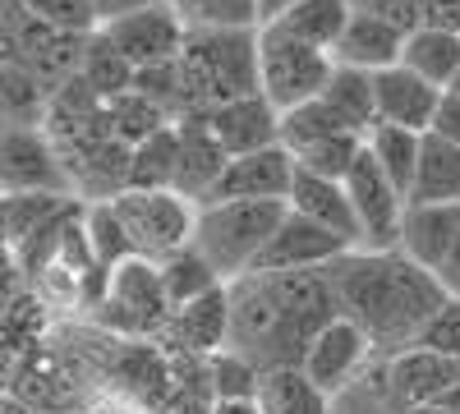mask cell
<instances>
[{"mask_svg": "<svg viewBox=\"0 0 460 414\" xmlns=\"http://www.w3.org/2000/svg\"><path fill=\"white\" fill-rule=\"evenodd\" d=\"M102 322L120 336H152V331H166L171 322V304H166V290L157 277V262L147 258H129L120 268H111L106 281V299L97 304Z\"/></svg>", "mask_w": 460, "mask_h": 414, "instance_id": "7", "label": "cell"}, {"mask_svg": "<svg viewBox=\"0 0 460 414\" xmlns=\"http://www.w3.org/2000/svg\"><path fill=\"white\" fill-rule=\"evenodd\" d=\"M332 295L341 318H350L373 350L401 355L419 341L424 322L442 309L447 290L438 286L433 272H424L419 262H410L401 249L392 253H364L350 249L327 268Z\"/></svg>", "mask_w": 460, "mask_h": 414, "instance_id": "2", "label": "cell"}, {"mask_svg": "<svg viewBox=\"0 0 460 414\" xmlns=\"http://www.w3.org/2000/svg\"><path fill=\"white\" fill-rule=\"evenodd\" d=\"M350 14H355V0H299L281 23H267V28H281V32L295 37V42L332 56V47L341 42Z\"/></svg>", "mask_w": 460, "mask_h": 414, "instance_id": "26", "label": "cell"}, {"mask_svg": "<svg viewBox=\"0 0 460 414\" xmlns=\"http://www.w3.org/2000/svg\"><path fill=\"white\" fill-rule=\"evenodd\" d=\"M175 134H180L175 194H180V198H189L194 207H203V203H208V194L217 189V180L226 175L230 157H226V147L217 143V134L208 129V116L175 120Z\"/></svg>", "mask_w": 460, "mask_h": 414, "instance_id": "16", "label": "cell"}, {"mask_svg": "<svg viewBox=\"0 0 460 414\" xmlns=\"http://www.w3.org/2000/svg\"><path fill=\"white\" fill-rule=\"evenodd\" d=\"M355 10L373 14L377 23H387L392 32L410 37L419 28H429V10H433V0H355Z\"/></svg>", "mask_w": 460, "mask_h": 414, "instance_id": "39", "label": "cell"}, {"mask_svg": "<svg viewBox=\"0 0 460 414\" xmlns=\"http://www.w3.org/2000/svg\"><path fill=\"white\" fill-rule=\"evenodd\" d=\"M84 235L93 244L97 268H106V272L134 258V244H129L125 225H120V216H115L111 203H84Z\"/></svg>", "mask_w": 460, "mask_h": 414, "instance_id": "33", "label": "cell"}, {"mask_svg": "<svg viewBox=\"0 0 460 414\" xmlns=\"http://www.w3.org/2000/svg\"><path fill=\"white\" fill-rule=\"evenodd\" d=\"M414 346L438 350V355H447V359L460 364V299H456V295L442 299V309L424 322V331H419V341H414Z\"/></svg>", "mask_w": 460, "mask_h": 414, "instance_id": "40", "label": "cell"}, {"mask_svg": "<svg viewBox=\"0 0 460 414\" xmlns=\"http://www.w3.org/2000/svg\"><path fill=\"white\" fill-rule=\"evenodd\" d=\"M19 5L56 32H69V37H93L97 32V10L93 0H19Z\"/></svg>", "mask_w": 460, "mask_h": 414, "instance_id": "38", "label": "cell"}, {"mask_svg": "<svg viewBox=\"0 0 460 414\" xmlns=\"http://www.w3.org/2000/svg\"><path fill=\"white\" fill-rule=\"evenodd\" d=\"M368 355H373L368 336L350 318H336V322H327L314 336V346H309V355H304L299 368L309 373L314 387H323L327 396H341L345 387L359 378V368L368 364Z\"/></svg>", "mask_w": 460, "mask_h": 414, "instance_id": "13", "label": "cell"}, {"mask_svg": "<svg viewBox=\"0 0 460 414\" xmlns=\"http://www.w3.org/2000/svg\"><path fill=\"white\" fill-rule=\"evenodd\" d=\"M345 198L355 207L359 221V249L364 253H392L401 244V221H405V194L377 171V162L368 157V147L359 153V162L350 166V175L341 180Z\"/></svg>", "mask_w": 460, "mask_h": 414, "instance_id": "8", "label": "cell"}, {"mask_svg": "<svg viewBox=\"0 0 460 414\" xmlns=\"http://www.w3.org/2000/svg\"><path fill=\"white\" fill-rule=\"evenodd\" d=\"M460 235V203H410L401 221V253L424 272H438Z\"/></svg>", "mask_w": 460, "mask_h": 414, "instance_id": "19", "label": "cell"}, {"mask_svg": "<svg viewBox=\"0 0 460 414\" xmlns=\"http://www.w3.org/2000/svg\"><path fill=\"white\" fill-rule=\"evenodd\" d=\"M323 101H327V106H332L355 134H368V129L377 125L373 74H364V69H345V65H336V69H332V79H327V88H323Z\"/></svg>", "mask_w": 460, "mask_h": 414, "instance_id": "29", "label": "cell"}, {"mask_svg": "<svg viewBox=\"0 0 460 414\" xmlns=\"http://www.w3.org/2000/svg\"><path fill=\"white\" fill-rule=\"evenodd\" d=\"M433 277H438V286H442L447 295H456V299H460V235H456L451 253L442 258V268H438Z\"/></svg>", "mask_w": 460, "mask_h": 414, "instance_id": "43", "label": "cell"}, {"mask_svg": "<svg viewBox=\"0 0 460 414\" xmlns=\"http://www.w3.org/2000/svg\"><path fill=\"white\" fill-rule=\"evenodd\" d=\"M258 378H262V368L249 364V359L235 355V350H217V355L208 359L212 401H253V396H258Z\"/></svg>", "mask_w": 460, "mask_h": 414, "instance_id": "37", "label": "cell"}, {"mask_svg": "<svg viewBox=\"0 0 460 414\" xmlns=\"http://www.w3.org/2000/svg\"><path fill=\"white\" fill-rule=\"evenodd\" d=\"M373 101H377V120L382 125L429 134L433 129V116H438V101H442V88L424 84L405 65H392V69H377L373 74Z\"/></svg>", "mask_w": 460, "mask_h": 414, "instance_id": "17", "label": "cell"}, {"mask_svg": "<svg viewBox=\"0 0 460 414\" xmlns=\"http://www.w3.org/2000/svg\"><path fill=\"white\" fill-rule=\"evenodd\" d=\"M429 134H438V138H447V143L460 147V92H456V88L442 92L438 116H433V129H429Z\"/></svg>", "mask_w": 460, "mask_h": 414, "instance_id": "41", "label": "cell"}, {"mask_svg": "<svg viewBox=\"0 0 460 414\" xmlns=\"http://www.w3.org/2000/svg\"><path fill=\"white\" fill-rule=\"evenodd\" d=\"M345 253H350V244H345L341 235H332L327 225H318V221L286 207L277 235L267 240V249L258 253L253 272H323Z\"/></svg>", "mask_w": 460, "mask_h": 414, "instance_id": "12", "label": "cell"}, {"mask_svg": "<svg viewBox=\"0 0 460 414\" xmlns=\"http://www.w3.org/2000/svg\"><path fill=\"white\" fill-rule=\"evenodd\" d=\"M102 37H106V42L120 51L134 69H152V65L180 60L189 28L180 23V14L162 0V5H147V10H138V14H125V19L102 23Z\"/></svg>", "mask_w": 460, "mask_h": 414, "instance_id": "10", "label": "cell"}, {"mask_svg": "<svg viewBox=\"0 0 460 414\" xmlns=\"http://www.w3.org/2000/svg\"><path fill=\"white\" fill-rule=\"evenodd\" d=\"M410 203H460V147L456 143L424 134L414 184H410Z\"/></svg>", "mask_w": 460, "mask_h": 414, "instance_id": "23", "label": "cell"}, {"mask_svg": "<svg viewBox=\"0 0 460 414\" xmlns=\"http://www.w3.org/2000/svg\"><path fill=\"white\" fill-rule=\"evenodd\" d=\"M286 207L299 212V216H309V221H318V225H327L332 235H341L350 249H359V221H355L350 198H345V184L318 180V175H304V171H299Z\"/></svg>", "mask_w": 460, "mask_h": 414, "instance_id": "21", "label": "cell"}, {"mask_svg": "<svg viewBox=\"0 0 460 414\" xmlns=\"http://www.w3.org/2000/svg\"><path fill=\"white\" fill-rule=\"evenodd\" d=\"M456 387H460V364L438 355V350L410 346V350L387 359V396L401 414L419 410V405H438Z\"/></svg>", "mask_w": 460, "mask_h": 414, "instance_id": "14", "label": "cell"}, {"mask_svg": "<svg viewBox=\"0 0 460 414\" xmlns=\"http://www.w3.org/2000/svg\"><path fill=\"white\" fill-rule=\"evenodd\" d=\"M332 134H355V129L345 125L323 97H318V101H304V106H295V110H286V116H281V143L290 147V157L299 153V147L323 143V138H332Z\"/></svg>", "mask_w": 460, "mask_h": 414, "instance_id": "35", "label": "cell"}, {"mask_svg": "<svg viewBox=\"0 0 460 414\" xmlns=\"http://www.w3.org/2000/svg\"><path fill=\"white\" fill-rule=\"evenodd\" d=\"M106 125H111V138H120V143L138 147V143H147L152 134H162V129L171 125V116H166L157 101H147L143 92L129 88L125 97L106 101Z\"/></svg>", "mask_w": 460, "mask_h": 414, "instance_id": "31", "label": "cell"}, {"mask_svg": "<svg viewBox=\"0 0 460 414\" xmlns=\"http://www.w3.org/2000/svg\"><path fill=\"white\" fill-rule=\"evenodd\" d=\"M180 84H184V110L208 116L221 101L262 92L258 79V28H199L184 37L180 51Z\"/></svg>", "mask_w": 460, "mask_h": 414, "instance_id": "3", "label": "cell"}, {"mask_svg": "<svg viewBox=\"0 0 460 414\" xmlns=\"http://www.w3.org/2000/svg\"><path fill=\"white\" fill-rule=\"evenodd\" d=\"M295 5H299V0H258V28H267V23H281Z\"/></svg>", "mask_w": 460, "mask_h": 414, "instance_id": "44", "label": "cell"}, {"mask_svg": "<svg viewBox=\"0 0 460 414\" xmlns=\"http://www.w3.org/2000/svg\"><path fill=\"white\" fill-rule=\"evenodd\" d=\"M401 47H405V37H401V32H392L387 23H377L373 14L355 10L350 23H345V32H341V42L332 47V65L377 74V69L401 65Z\"/></svg>", "mask_w": 460, "mask_h": 414, "instance_id": "20", "label": "cell"}, {"mask_svg": "<svg viewBox=\"0 0 460 414\" xmlns=\"http://www.w3.org/2000/svg\"><path fill=\"white\" fill-rule=\"evenodd\" d=\"M295 175L299 166L286 143L262 147V153H249V157H230L208 203H286L295 189Z\"/></svg>", "mask_w": 460, "mask_h": 414, "instance_id": "11", "label": "cell"}, {"mask_svg": "<svg viewBox=\"0 0 460 414\" xmlns=\"http://www.w3.org/2000/svg\"><path fill=\"white\" fill-rule=\"evenodd\" d=\"M32 194L74 198L69 171L42 129H10L0 134V198H32Z\"/></svg>", "mask_w": 460, "mask_h": 414, "instance_id": "9", "label": "cell"}, {"mask_svg": "<svg viewBox=\"0 0 460 414\" xmlns=\"http://www.w3.org/2000/svg\"><path fill=\"white\" fill-rule=\"evenodd\" d=\"M253 401L262 414H332V396L314 387L304 368H262Z\"/></svg>", "mask_w": 460, "mask_h": 414, "instance_id": "25", "label": "cell"}, {"mask_svg": "<svg viewBox=\"0 0 460 414\" xmlns=\"http://www.w3.org/2000/svg\"><path fill=\"white\" fill-rule=\"evenodd\" d=\"M332 56L295 42L281 28H258V79H262V97L272 101L281 116L304 101H318L327 79H332Z\"/></svg>", "mask_w": 460, "mask_h": 414, "instance_id": "6", "label": "cell"}, {"mask_svg": "<svg viewBox=\"0 0 460 414\" xmlns=\"http://www.w3.org/2000/svg\"><path fill=\"white\" fill-rule=\"evenodd\" d=\"M157 277H162V290H166L171 313L184 309V304H194V299H203L208 290L226 286V281L217 277V268H212V262H208L194 244L180 249V253H171V258H162V262H157Z\"/></svg>", "mask_w": 460, "mask_h": 414, "instance_id": "28", "label": "cell"}, {"mask_svg": "<svg viewBox=\"0 0 460 414\" xmlns=\"http://www.w3.org/2000/svg\"><path fill=\"white\" fill-rule=\"evenodd\" d=\"M175 162H180V134L175 125H166L162 134L134 147L129 189H175Z\"/></svg>", "mask_w": 460, "mask_h": 414, "instance_id": "32", "label": "cell"}, {"mask_svg": "<svg viewBox=\"0 0 460 414\" xmlns=\"http://www.w3.org/2000/svg\"><path fill=\"white\" fill-rule=\"evenodd\" d=\"M286 203H203L194 221V249L230 286L253 272L258 253L277 235Z\"/></svg>", "mask_w": 460, "mask_h": 414, "instance_id": "4", "label": "cell"}, {"mask_svg": "<svg viewBox=\"0 0 460 414\" xmlns=\"http://www.w3.org/2000/svg\"><path fill=\"white\" fill-rule=\"evenodd\" d=\"M419 143H424V134H414V129H396V125H373L364 134V147H368V157L377 162V171L387 175L396 189L405 194L410 203V184H414V166H419Z\"/></svg>", "mask_w": 460, "mask_h": 414, "instance_id": "27", "label": "cell"}, {"mask_svg": "<svg viewBox=\"0 0 460 414\" xmlns=\"http://www.w3.org/2000/svg\"><path fill=\"white\" fill-rule=\"evenodd\" d=\"M438 405H447V410H456V414H460V387H456V392H447Z\"/></svg>", "mask_w": 460, "mask_h": 414, "instance_id": "47", "label": "cell"}, {"mask_svg": "<svg viewBox=\"0 0 460 414\" xmlns=\"http://www.w3.org/2000/svg\"><path fill=\"white\" fill-rule=\"evenodd\" d=\"M401 65L410 69V74H419L424 84H433V88H456V79H460V32H451V28H419V32H410L405 37V47H401Z\"/></svg>", "mask_w": 460, "mask_h": 414, "instance_id": "22", "label": "cell"}, {"mask_svg": "<svg viewBox=\"0 0 460 414\" xmlns=\"http://www.w3.org/2000/svg\"><path fill=\"white\" fill-rule=\"evenodd\" d=\"M47 88L19 60H0V134L10 129H42L47 120Z\"/></svg>", "mask_w": 460, "mask_h": 414, "instance_id": "24", "label": "cell"}, {"mask_svg": "<svg viewBox=\"0 0 460 414\" xmlns=\"http://www.w3.org/2000/svg\"><path fill=\"white\" fill-rule=\"evenodd\" d=\"M166 341L194 359H212L217 350H226L230 346V286H217L194 304L175 309L166 322Z\"/></svg>", "mask_w": 460, "mask_h": 414, "instance_id": "18", "label": "cell"}, {"mask_svg": "<svg viewBox=\"0 0 460 414\" xmlns=\"http://www.w3.org/2000/svg\"><path fill=\"white\" fill-rule=\"evenodd\" d=\"M208 129L226 147V157H249V153L281 143V110L262 92L235 97V101H221L217 110H208Z\"/></svg>", "mask_w": 460, "mask_h": 414, "instance_id": "15", "label": "cell"}, {"mask_svg": "<svg viewBox=\"0 0 460 414\" xmlns=\"http://www.w3.org/2000/svg\"><path fill=\"white\" fill-rule=\"evenodd\" d=\"M79 79L102 97V101H115V97H125L129 88H134V65L115 51L106 37H102V28L84 42V60H79Z\"/></svg>", "mask_w": 460, "mask_h": 414, "instance_id": "30", "label": "cell"}, {"mask_svg": "<svg viewBox=\"0 0 460 414\" xmlns=\"http://www.w3.org/2000/svg\"><path fill=\"white\" fill-rule=\"evenodd\" d=\"M364 153V134H332L323 143H309V147H299L295 153V166L304 175H318V180H345L350 175V166L359 162Z\"/></svg>", "mask_w": 460, "mask_h": 414, "instance_id": "34", "label": "cell"}, {"mask_svg": "<svg viewBox=\"0 0 460 414\" xmlns=\"http://www.w3.org/2000/svg\"><path fill=\"white\" fill-rule=\"evenodd\" d=\"M189 32L199 28H258V0H166Z\"/></svg>", "mask_w": 460, "mask_h": 414, "instance_id": "36", "label": "cell"}, {"mask_svg": "<svg viewBox=\"0 0 460 414\" xmlns=\"http://www.w3.org/2000/svg\"><path fill=\"white\" fill-rule=\"evenodd\" d=\"M212 414H262V410H258V401H217Z\"/></svg>", "mask_w": 460, "mask_h": 414, "instance_id": "45", "label": "cell"}, {"mask_svg": "<svg viewBox=\"0 0 460 414\" xmlns=\"http://www.w3.org/2000/svg\"><path fill=\"white\" fill-rule=\"evenodd\" d=\"M405 414H456V410H447V405H419V410H405Z\"/></svg>", "mask_w": 460, "mask_h": 414, "instance_id": "46", "label": "cell"}, {"mask_svg": "<svg viewBox=\"0 0 460 414\" xmlns=\"http://www.w3.org/2000/svg\"><path fill=\"white\" fill-rule=\"evenodd\" d=\"M111 207L134 244V258L162 262V258L194 244L199 207L189 198H180L175 189H125L120 198H111Z\"/></svg>", "mask_w": 460, "mask_h": 414, "instance_id": "5", "label": "cell"}, {"mask_svg": "<svg viewBox=\"0 0 460 414\" xmlns=\"http://www.w3.org/2000/svg\"><path fill=\"white\" fill-rule=\"evenodd\" d=\"M336 295L323 272H249L230 281V346L258 368H299L314 336L336 322Z\"/></svg>", "mask_w": 460, "mask_h": 414, "instance_id": "1", "label": "cell"}, {"mask_svg": "<svg viewBox=\"0 0 460 414\" xmlns=\"http://www.w3.org/2000/svg\"><path fill=\"white\" fill-rule=\"evenodd\" d=\"M147 5H162V0H93V10H97V28L111 23V19H125V14H138Z\"/></svg>", "mask_w": 460, "mask_h": 414, "instance_id": "42", "label": "cell"}, {"mask_svg": "<svg viewBox=\"0 0 460 414\" xmlns=\"http://www.w3.org/2000/svg\"><path fill=\"white\" fill-rule=\"evenodd\" d=\"M456 92H460V79H456Z\"/></svg>", "mask_w": 460, "mask_h": 414, "instance_id": "48", "label": "cell"}]
</instances>
